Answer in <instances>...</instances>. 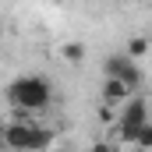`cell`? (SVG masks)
<instances>
[{
  "mask_svg": "<svg viewBox=\"0 0 152 152\" xmlns=\"http://www.w3.org/2000/svg\"><path fill=\"white\" fill-rule=\"evenodd\" d=\"M60 53H64L67 64H81V60H85V46H81V42H64Z\"/></svg>",
  "mask_w": 152,
  "mask_h": 152,
  "instance_id": "obj_7",
  "label": "cell"
},
{
  "mask_svg": "<svg viewBox=\"0 0 152 152\" xmlns=\"http://www.w3.org/2000/svg\"><path fill=\"white\" fill-rule=\"evenodd\" d=\"M131 96V88L124 85V78H113L106 75V81H103V88H99V99H103V106H110V110H117L124 99Z\"/></svg>",
  "mask_w": 152,
  "mask_h": 152,
  "instance_id": "obj_4",
  "label": "cell"
},
{
  "mask_svg": "<svg viewBox=\"0 0 152 152\" xmlns=\"http://www.w3.org/2000/svg\"><path fill=\"white\" fill-rule=\"evenodd\" d=\"M4 96H7V103H11L18 113H39V110L50 106L53 88H50V81L42 75H21V78H14V81L7 85Z\"/></svg>",
  "mask_w": 152,
  "mask_h": 152,
  "instance_id": "obj_1",
  "label": "cell"
},
{
  "mask_svg": "<svg viewBox=\"0 0 152 152\" xmlns=\"http://www.w3.org/2000/svg\"><path fill=\"white\" fill-rule=\"evenodd\" d=\"M127 145H138V149H152V124H149V120H145V124H142V127H138V131H134V134L127 138Z\"/></svg>",
  "mask_w": 152,
  "mask_h": 152,
  "instance_id": "obj_6",
  "label": "cell"
},
{
  "mask_svg": "<svg viewBox=\"0 0 152 152\" xmlns=\"http://www.w3.org/2000/svg\"><path fill=\"white\" fill-rule=\"evenodd\" d=\"M0 145H4V138H0Z\"/></svg>",
  "mask_w": 152,
  "mask_h": 152,
  "instance_id": "obj_9",
  "label": "cell"
},
{
  "mask_svg": "<svg viewBox=\"0 0 152 152\" xmlns=\"http://www.w3.org/2000/svg\"><path fill=\"white\" fill-rule=\"evenodd\" d=\"M131 60H134V57H127V53H113V57H106L103 71H106V75H113V78H120L127 67H131Z\"/></svg>",
  "mask_w": 152,
  "mask_h": 152,
  "instance_id": "obj_5",
  "label": "cell"
},
{
  "mask_svg": "<svg viewBox=\"0 0 152 152\" xmlns=\"http://www.w3.org/2000/svg\"><path fill=\"white\" fill-rule=\"evenodd\" d=\"M120 113H117V127H120V142L127 145V138L149 120V103H145V96H138V92H131L120 106H117Z\"/></svg>",
  "mask_w": 152,
  "mask_h": 152,
  "instance_id": "obj_3",
  "label": "cell"
},
{
  "mask_svg": "<svg viewBox=\"0 0 152 152\" xmlns=\"http://www.w3.org/2000/svg\"><path fill=\"white\" fill-rule=\"evenodd\" d=\"M0 32H4V25H0Z\"/></svg>",
  "mask_w": 152,
  "mask_h": 152,
  "instance_id": "obj_10",
  "label": "cell"
},
{
  "mask_svg": "<svg viewBox=\"0 0 152 152\" xmlns=\"http://www.w3.org/2000/svg\"><path fill=\"white\" fill-rule=\"evenodd\" d=\"M145 53H149V39L134 36L131 42H127V57H134V60H138V57H145Z\"/></svg>",
  "mask_w": 152,
  "mask_h": 152,
  "instance_id": "obj_8",
  "label": "cell"
},
{
  "mask_svg": "<svg viewBox=\"0 0 152 152\" xmlns=\"http://www.w3.org/2000/svg\"><path fill=\"white\" fill-rule=\"evenodd\" d=\"M4 145L7 149H18V152H36V149H50L53 145V134L46 131V127H39L32 120H18V124H7L4 127Z\"/></svg>",
  "mask_w": 152,
  "mask_h": 152,
  "instance_id": "obj_2",
  "label": "cell"
}]
</instances>
